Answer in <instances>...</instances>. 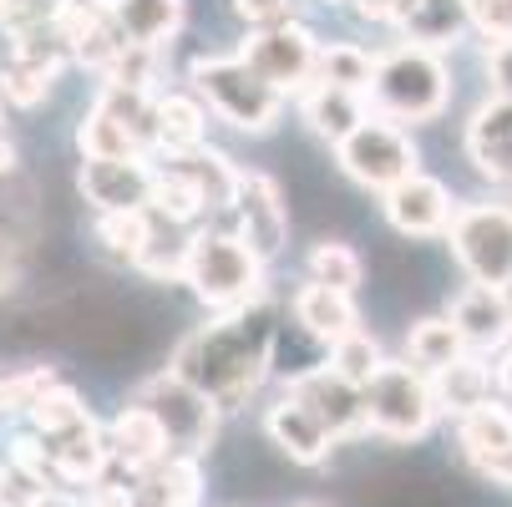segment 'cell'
<instances>
[{
	"label": "cell",
	"mask_w": 512,
	"mask_h": 507,
	"mask_svg": "<svg viewBox=\"0 0 512 507\" xmlns=\"http://www.w3.org/2000/svg\"><path fill=\"white\" fill-rule=\"evenodd\" d=\"M137 507H158V502H142V497H137Z\"/></svg>",
	"instance_id": "obj_46"
},
{
	"label": "cell",
	"mask_w": 512,
	"mask_h": 507,
	"mask_svg": "<svg viewBox=\"0 0 512 507\" xmlns=\"http://www.w3.org/2000/svg\"><path fill=\"white\" fill-rule=\"evenodd\" d=\"M97 239L122 254V259H142V249L153 244V224H148V208H132V213H97Z\"/></svg>",
	"instance_id": "obj_33"
},
{
	"label": "cell",
	"mask_w": 512,
	"mask_h": 507,
	"mask_svg": "<svg viewBox=\"0 0 512 507\" xmlns=\"http://www.w3.org/2000/svg\"><path fill=\"white\" fill-rule=\"evenodd\" d=\"M41 442H46V452H51L56 482H66V487H97L102 472H107V462H112V447H107V437L97 431L92 416H87L82 426L61 431V437H41Z\"/></svg>",
	"instance_id": "obj_19"
},
{
	"label": "cell",
	"mask_w": 512,
	"mask_h": 507,
	"mask_svg": "<svg viewBox=\"0 0 512 507\" xmlns=\"http://www.w3.org/2000/svg\"><path fill=\"white\" fill-rule=\"evenodd\" d=\"M193 97H203V107L213 117H224L239 132H269L279 117V97L244 56H198L193 61Z\"/></svg>",
	"instance_id": "obj_4"
},
{
	"label": "cell",
	"mask_w": 512,
	"mask_h": 507,
	"mask_svg": "<svg viewBox=\"0 0 512 507\" xmlns=\"http://www.w3.org/2000/svg\"><path fill=\"white\" fill-rule=\"evenodd\" d=\"M447 66L442 56H436L431 46H396L376 61V77H371V97L381 117H396V122H431V117H442L447 107Z\"/></svg>",
	"instance_id": "obj_2"
},
{
	"label": "cell",
	"mask_w": 512,
	"mask_h": 507,
	"mask_svg": "<svg viewBox=\"0 0 512 507\" xmlns=\"http://www.w3.org/2000/svg\"><path fill=\"white\" fill-rule=\"evenodd\" d=\"M502 295H507V310H512V284H502Z\"/></svg>",
	"instance_id": "obj_45"
},
{
	"label": "cell",
	"mask_w": 512,
	"mask_h": 507,
	"mask_svg": "<svg viewBox=\"0 0 512 507\" xmlns=\"http://www.w3.org/2000/svg\"><path fill=\"white\" fill-rule=\"evenodd\" d=\"M335 153H340L345 178H355L360 188H376V193L416 173V142L386 117H365Z\"/></svg>",
	"instance_id": "obj_8"
},
{
	"label": "cell",
	"mask_w": 512,
	"mask_h": 507,
	"mask_svg": "<svg viewBox=\"0 0 512 507\" xmlns=\"http://www.w3.org/2000/svg\"><path fill=\"white\" fill-rule=\"evenodd\" d=\"M467 158L482 178L512 183V97H492L467 122Z\"/></svg>",
	"instance_id": "obj_18"
},
{
	"label": "cell",
	"mask_w": 512,
	"mask_h": 507,
	"mask_svg": "<svg viewBox=\"0 0 512 507\" xmlns=\"http://www.w3.org/2000/svg\"><path fill=\"white\" fill-rule=\"evenodd\" d=\"M300 112H305V122H310L315 137H325V142H335V148H340V142L365 122V97L360 92H345V87H330V82H310Z\"/></svg>",
	"instance_id": "obj_22"
},
{
	"label": "cell",
	"mask_w": 512,
	"mask_h": 507,
	"mask_svg": "<svg viewBox=\"0 0 512 507\" xmlns=\"http://www.w3.org/2000/svg\"><path fill=\"white\" fill-rule=\"evenodd\" d=\"M269 360H274V315L264 310V300H254L244 310H218V320L198 325L178 345L168 371L229 411L264 381Z\"/></svg>",
	"instance_id": "obj_1"
},
{
	"label": "cell",
	"mask_w": 512,
	"mask_h": 507,
	"mask_svg": "<svg viewBox=\"0 0 512 507\" xmlns=\"http://www.w3.org/2000/svg\"><path fill=\"white\" fill-rule=\"evenodd\" d=\"M183 279L208 310H244L264 300V259L239 234H193Z\"/></svg>",
	"instance_id": "obj_3"
},
{
	"label": "cell",
	"mask_w": 512,
	"mask_h": 507,
	"mask_svg": "<svg viewBox=\"0 0 512 507\" xmlns=\"http://www.w3.org/2000/svg\"><path fill=\"white\" fill-rule=\"evenodd\" d=\"M462 355H467V340L452 325V315L416 320L411 335H406V360H411V366H421L426 376H436L442 366H452V360H462Z\"/></svg>",
	"instance_id": "obj_27"
},
{
	"label": "cell",
	"mask_w": 512,
	"mask_h": 507,
	"mask_svg": "<svg viewBox=\"0 0 512 507\" xmlns=\"http://www.w3.org/2000/svg\"><path fill=\"white\" fill-rule=\"evenodd\" d=\"M386 366V355H381V345L365 335V330H350L345 340H335L330 345V371H340L345 381H355L360 391L371 386V376Z\"/></svg>",
	"instance_id": "obj_34"
},
{
	"label": "cell",
	"mask_w": 512,
	"mask_h": 507,
	"mask_svg": "<svg viewBox=\"0 0 512 507\" xmlns=\"http://www.w3.org/2000/svg\"><path fill=\"white\" fill-rule=\"evenodd\" d=\"M487 82L497 97H512V36L487 41Z\"/></svg>",
	"instance_id": "obj_39"
},
{
	"label": "cell",
	"mask_w": 512,
	"mask_h": 507,
	"mask_svg": "<svg viewBox=\"0 0 512 507\" xmlns=\"http://www.w3.org/2000/svg\"><path fill=\"white\" fill-rule=\"evenodd\" d=\"M137 401L163 421L173 452L203 457V452L213 447V437H218V411H224V406H218L213 396H203L198 386H188L183 376L163 371V376H153V381H142Z\"/></svg>",
	"instance_id": "obj_7"
},
{
	"label": "cell",
	"mask_w": 512,
	"mask_h": 507,
	"mask_svg": "<svg viewBox=\"0 0 512 507\" xmlns=\"http://www.w3.org/2000/svg\"><path fill=\"white\" fill-rule=\"evenodd\" d=\"M452 193L442 178H426L421 168L411 178H401L396 188H386V219L396 234L406 239H431V234H447L452 224Z\"/></svg>",
	"instance_id": "obj_12"
},
{
	"label": "cell",
	"mask_w": 512,
	"mask_h": 507,
	"mask_svg": "<svg viewBox=\"0 0 512 507\" xmlns=\"http://www.w3.org/2000/svg\"><path fill=\"white\" fill-rule=\"evenodd\" d=\"M492 381H497V371L487 366L477 350H467L462 360H452V366H442L431 376L436 401H442V411H452V416H467L472 406L492 401Z\"/></svg>",
	"instance_id": "obj_24"
},
{
	"label": "cell",
	"mask_w": 512,
	"mask_h": 507,
	"mask_svg": "<svg viewBox=\"0 0 512 507\" xmlns=\"http://www.w3.org/2000/svg\"><path fill=\"white\" fill-rule=\"evenodd\" d=\"M107 6H112L122 41L142 51H158L183 26V0H107Z\"/></svg>",
	"instance_id": "obj_23"
},
{
	"label": "cell",
	"mask_w": 512,
	"mask_h": 507,
	"mask_svg": "<svg viewBox=\"0 0 512 507\" xmlns=\"http://www.w3.org/2000/svg\"><path fill=\"white\" fill-rule=\"evenodd\" d=\"M360 274H365V264H360V254H355L350 244L325 239V244L310 249V279H315V284H330V289H345V295H355Z\"/></svg>",
	"instance_id": "obj_35"
},
{
	"label": "cell",
	"mask_w": 512,
	"mask_h": 507,
	"mask_svg": "<svg viewBox=\"0 0 512 507\" xmlns=\"http://www.w3.org/2000/svg\"><path fill=\"white\" fill-rule=\"evenodd\" d=\"M436 411H442L436 386L421 366H411V360H386L371 376V386H365V426L391 437V442L426 437L436 426Z\"/></svg>",
	"instance_id": "obj_5"
},
{
	"label": "cell",
	"mask_w": 512,
	"mask_h": 507,
	"mask_svg": "<svg viewBox=\"0 0 512 507\" xmlns=\"http://www.w3.org/2000/svg\"><path fill=\"white\" fill-rule=\"evenodd\" d=\"M51 16H56V0H0V31H11V36L46 31Z\"/></svg>",
	"instance_id": "obj_36"
},
{
	"label": "cell",
	"mask_w": 512,
	"mask_h": 507,
	"mask_svg": "<svg viewBox=\"0 0 512 507\" xmlns=\"http://www.w3.org/2000/svg\"><path fill=\"white\" fill-rule=\"evenodd\" d=\"M0 117H6V107H0Z\"/></svg>",
	"instance_id": "obj_47"
},
{
	"label": "cell",
	"mask_w": 512,
	"mask_h": 507,
	"mask_svg": "<svg viewBox=\"0 0 512 507\" xmlns=\"http://www.w3.org/2000/svg\"><path fill=\"white\" fill-rule=\"evenodd\" d=\"M335 6H340V0H335Z\"/></svg>",
	"instance_id": "obj_48"
},
{
	"label": "cell",
	"mask_w": 512,
	"mask_h": 507,
	"mask_svg": "<svg viewBox=\"0 0 512 507\" xmlns=\"http://www.w3.org/2000/svg\"><path fill=\"white\" fill-rule=\"evenodd\" d=\"M295 325L310 335V340H320V345H335V340H345L350 330H360V310H355V300L345 295V289H330V284H305L300 295H295Z\"/></svg>",
	"instance_id": "obj_21"
},
{
	"label": "cell",
	"mask_w": 512,
	"mask_h": 507,
	"mask_svg": "<svg viewBox=\"0 0 512 507\" xmlns=\"http://www.w3.org/2000/svg\"><path fill=\"white\" fill-rule=\"evenodd\" d=\"M107 447H112V462H122V467L137 472V477H148V472L173 452L163 421L142 406V401H132V406L117 411V421H112V431H107Z\"/></svg>",
	"instance_id": "obj_16"
},
{
	"label": "cell",
	"mask_w": 512,
	"mask_h": 507,
	"mask_svg": "<svg viewBox=\"0 0 512 507\" xmlns=\"http://www.w3.org/2000/svg\"><path fill=\"white\" fill-rule=\"evenodd\" d=\"M289 396H300L325 426H330V437H355V431H365V391L355 381H345L340 371L330 366H315L305 376L289 381Z\"/></svg>",
	"instance_id": "obj_14"
},
{
	"label": "cell",
	"mask_w": 512,
	"mask_h": 507,
	"mask_svg": "<svg viewBox=\"0 0 512 507\" xmlns=\"http://www.w3.org/2000/svg\"><path fill=\"white\" fill-rule=\"evenodd\" d=\"M31 431L36 437H61V431H71V426H82L92 411L82 406V396L77 391H66V386H51V391H41L36 401H31Z\"/></svg>",
	"instance_id": "obj_32"
},
{
	"label": "cell",
	"mask_w": 512,
	"mask_h": 507,
	"mask_svg": "<svg viewBox=\"0 0 512 507\" xmlns=\"http://www.w3.org/2000/svg\"><path fill=\"white\" fill-rule=\"evenodd\" d=\"M137 497L142 502H158V507H198V497H203V467H198V457L168 452L148 477H142Z\"/></svg>",
	"instance_id": "obj_26"
},
{
	"label": "cell",
	"mask_w": 512,
	"mask_h": 507,
	"mask_svg": "<svg viewBox=\"0 0 512 507\" xmlns=\"http://www.w3.org/2000/svg\"><path fill=\"white\" fill-rule=\"evenodd\" d=\"M77 183L97 213H132V208H153L158 173L142 158H87Z\"/></svg>",
	"instance_id": "obj_10"
},
{
	"label": "cell",
	"mask_w": 512,
	"mask_h": 507,
	"mask_svg": "<svg viewBox=\"0 0 512 507\" xmlns=\"http://www.w3.org/2000/svg\"><path fill=\"white\" fill-rule=\"evenodd\" d=\"M31 507H82V502H71L66 492H56V487H46V492H41V497H36Z\"/></svg>",
	"instance_id": "obj_43"
},
{
	"label": "cell",
	"mask_w": 512,
	"mask_h": 507,
	"mask_svg": "<svg viewBox=\"0 0 512 507\" xmlns=\"http://www.w3.org/2000/svg\"><path fill=\"white\" fill-rule=\"evenodd\" d=\"M234 11L244 26L264 31V26H284V21H295V0H234Z\"/></svg>",
	"instance_id": "obj_38"
},
{
	"label": "cell",
	"mask_w": 512,
	"mask_h": 507,
	"mask_svg": "<svg viewBox=\"0 0 512 507\" xmlns=\"http://www.w3.org/2000/svg\"><path fill=\"white\" fill-rule=\"evenodd\" d=\"M497 386H502V396L512 401V340H507L502 355H497Z\"/></svg>",
	"instance_id": "obj_42"
},
{
	"label": "cell",
	"mask_w": 512,
	"mask_h": 507,
	"mask_svg": "<svg viewBox=\"0 0 512 507\" xmlns=\"http://www.w3.org/2000/svg\"><path fill=\"white\" fill-rule=\"evenodd\" d=\"M274 92H305L315 82V61H320V41L310 36V26L284 21V26H264L244 41L239 51Z\"/></svg>",
	"instance_id": "obj_9"
},
{
	"label": "cell",
	"mask_w": 512,
	"mask_h": 507,
	"mask_svg": "<svg viewBox=\"0 0 512 507\" xmlns=\"http://www.w3.org/2000/svg\"><path fill=\"white\" fill-rule=\"evenodd\" d=\"M16 284V244L0 234V289H11Z\"/></svg>",
	"instance_id": "obj_40"
},
{
	"label": "cell",
	"mask_w": 512,
	"mask_h": 507,
	"mask_svg": "<svg viewBox=\"0 0 512 507\" xmlns=\"http://www.w3.org/2000/svg\"><path fill=\"white\" fill-rule=\"evenodd\" d=\"M11 168H16V148H11L6 137H0V173H11Z\"/></svg>",
	"instance_id": "obj_44"
},
{
	"label": "cell",
	"mask_w": 512,
	"mask_h": 507,
	"mask_svg": "<svg viewBox=\"0 0 512 507\" xmlns=\"http://www.w3.org/2000/svg\"><path fill=\"white\" fill-rule=\"evenodd\" d=\"M457 442H462V457L482 477L512 487V406L502 401L472 406L467 416H457Z\"/></svg>",
	"instance_id": "obj_11"
},
{
	"label": "cell",
	"mask_w": 512,
	"mask_h": 507,
	"mask_svg": "<svg viewBox=\"0 0 512 507\" xmlns=\"http://www.w3.org/2000/svg\"><path fill=\"white\" fill-rule=\"evenodd\" d=\"M153 208L163 213L168 224H188V219H198V213L208 208V198L193 183V173L168 158V173H158V188H153Z\"/></svg>",
	"instance_id": "obj_31"
},
{
	"label": "cell",
	"mask_w": 512,
	"mask_h": 507,
	"mask_svg": "<svg viewBox=\"0 0 512 507\" xmlns=\"http://www.w3.org/2000/svg\"><path fill=\"white\" fill-rule=\"evenodd\" d=\"M173 163H183V168L193 173V183L203 188L208 208H234L244 168H234L224 153H213V148H193V153H183V158H173Z\"/></svg>",
	"instance_id": "obj_29"
},
{
	"label": "cell",
	"mask_w": 512,
	"mask_h": 507,
	"mask_svg": "<svg viewBox=\"0 0 512 507\" xmlns=\"http://www.w3.org/2000/svg\"><path fill=\"white\" fill-rule=\"evenodd\" d=\"M467 16L487 41L512 36V0H467Z\"/></svg>",
	"instance_id": "obj_37"
},
{
	"label": "cell",
	"mask_w": 512,
	"mask_h": 507,
	"mask_svg": "<svg viewBox=\"0 0 512 507\" xmlns=\"http://www.w3.org/2000/svg\"><path fill=\"white\" fill-rule=\"evenodd\" d=\"M203 137H208V107H203V97H188V92L158 97L153 142H158V148H168V158H183V153L203 148Z\"/></svg>",
	"instance_id": "obj_25"
},
{
	"label": "cell",
	"mask_w": 512,
	"mask_h": 507,
	"mask_svg": "<svg viewBox=\"0 0 512 507\" xmlns=\"http://www.w3.org/2000/svg\"><path fill=\"white\" fill-rule=\"evenodd\" d=\"M452 325L462 330L467 350L487 355V350H502L512 340V310H507V295L497 284H472L452 300Z\"/></svg>",
	"instance_id": "obj_17"
},
{
	"label": "cell",
	"mask_w": 512,
	"mask_h": 507,
	"mask_svg": "<svg viewBox=\"0 0 512 507\" xmlns=\"http://www.w3.org/2000/svg\"><path fill=\"white\" fill-rule=\"evenodd\" d=\"M371 77H376V61L371 51H360L355 41H330L320 46V61H315V82H330V87H345V92H371Z\"/></svg>",
	"instance_id": "obj_28"
},
{
	"label": "cell",
	"mask_w": 512,
	"mask_h": 507,
	"mask_svg": "<svg viewBox=\"0 0 512 507\" xmlns=\"http://www.w3.org/2000/svg\"><path fill=\"white\" fill-rule=\"evenodd\" d=\"M452 254L472 284H512V208L507 203H462L447 224Z\"/></svg>",
	"instance_id": "obj_6"
},
{
	"label": "cell",
	"mask_w": 512,
	"mask_h": 507,
	"mask_svg": "<svg viewBox=\"0 0 512 507\" xmlns=\"http://www.w3.org/2000/svg\"><path fill=\"white\" fill-rule=\"evenodd\" d=\"M391 21L401 26V36H406V41L431 46V51L457 46V41H462V31L472 26L467 0H396Z\"/></svg>",
	"instance_id": "obj_20"
},
{
	"label": "cell",
	"mask_w": 512,
	"mask_h": 507,
	"mask_svg": "<svg viewBox=\"0 0 512 507\" xmlns=\"http://www.w3.org/2000/svg\"><path fill=\"white\" fill-rule=\"evenodd\" d=\"M234 213H239V239L259 254V259H274L289 239V213H284V198H279V183L264 178V173H244L239 178V198H234Z\"/></svg>",
	"instance_id": "obj_13"
},
{
	"label": "cell",
	"mask_w": 512,
	"mask_h": 507,
	"mask_svg": "<svg viewBox=\"0 0 512 507\" xmlns=\"http://www.w3.org/2000/svg\"><path fill=\"white\" fill-rule=\"evenodd\" d=\"M264 431H269V442H274L289 462H300V467H320V462L330 457V447H335L330 426H325L300 396H284L279 406H269Z\"/></svg>",
	"instance_id": "obj_15"
},
{
	"label": "cell",
	"mask_w": 512,
	"mask_h": 507,
	"mask_svg": "<svg viewBox=\"0 0 512 507\" xmlns=\"http://www.w3.org/2000/svg\"><path fill=\"white\" fill-rule=\"evenodd\" d=\"M77 148H82V158H137L142 142H137L112 112H102V107L92 102V112H87L82 127H77Z\"/></svg>",
	"instance_id": "obj_30"
},
{
	"label": "cell",
	"mask_w": 512,
	"mask_h": 507,
	"mask_svg": "<svg viewBox=\"0 0 512 507\" xmlns=\"http://www.w3.org/2000/svg\"><path fill=\"white\" fill-rule=\"evenodd\" d=\"M355 11H360L365 21H391V11H396V0H355Z\"/></svg>",
	"instance_id": "obj_41"
}]
</instances>
